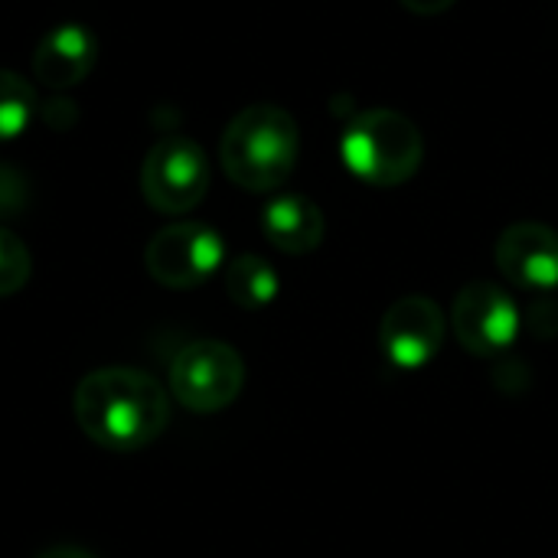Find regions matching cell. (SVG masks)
<instances>
[{
	"mask_svg": "<svg viewBox=\"0 0 558 558\" xmlns=\"http://www.w3.org/2000/svg\"><path fill=\"white\" fill-rule=\"evenodd\" d=\"M209 190V160L190 137H160L141 167V193L150 209L163 216L190 213Z\"/></svg>",
	"mask_w": 558,
	"mask_h": 558,
	"instance_id": "cell-5",
	"label": "cell"
},
{
	"mask_svg": "<svg viewBox=\"0 0 558 558\" xmlns=\"http://www.w3.org/2000/svg\"><path fill=\"white\" fill-rule=\"evenodd\" d=\"M497 268L510 284L533 294L558 288V232L543 222H513L500 232L494 248Z\"/></svg>",
	"mask_w": 558,
	"mask_h": 558,
	"instance_id": "cell-9",
	"label": "cell"
},
{
	"mask_svg": "<svg viewBox=\"0 0 558 558\" xmlns=\"http://www.w3.org/2000/svg\"><path fill=\"white\" fill-rule=\"evenodd\" d=\"M245 389V360L222 340H193L170 363L173 399L199 415L229 409Z\"/></svg>",
	"mask_w": 558,
	"mask_h": 558,
	"instance_id": "cell-4",
	"label": "cell"
},
{
	"mask_svg": "<svg viewBox=\"0 0 558 558\" xmlns=\"http://www.w3.org/2000/svg\"><path fill=\"white\" fill-rule=\"evenodd\" d=\"M33 262H29V248L23 245L20 235H13L10 229H0V298L16 294L26 281H29Z\"/></svg>",
	"mask_w": 558,
	"mask_h": 558,
	"instance_id": "cell-14",
	"label": "cell"
},
{
	"mask_svg": "<svg viewBox=\"0 0 558 558\" xmlns=\"http://www.w3.org/2000/svg\"><path fill=\"white\" fill-rule=\"evenodd\" d=\"M72 415L88 441L111 454L147 448L170 425V396L144 369L101 366L78 379Z\"/></svg>",
	"mask_w": 558,
	"mask_h": 558,
	"instance_id": "cell-1",
	"label": "cell"
},
{
	"mask_svg": "<svg viewBox=\"0 0 558 558\" xmlns=\"http://www.w3.org/2000/svg\"><path fill=\"white\" fill-rule=\"evenodd\" d=\"M36 92L26 78H20L10 69H0V141L16 137L26 131L33 111H36Z\"/></svg>",
	"mask_w": 558,
	"mask_h": 558,
	"instance_id": "cell-13",
	"label": "cell"
},
{
	"mask_svg": "<svg viewBox=\"0 0 558 558\" xmlns=\"http://www.w3.org/2000/svg\"><path fill=\"white\" fill-rule=\"evenodd\" d=\"M98 59V39L82 23H59L33 52V75L56 92L78 85Z\"/></svg>",
	"mask_w": 558,
	"mask_h": 558,
	"instance_id": "cell-10",
	"label": "cell"
},
{
	"mask_svg": "<svg viewBox=\"0 0 558 558\" xmlns=\"http://www.w3.org/2000/svg\"><path fill=\"white\" fill-rule=\"evenodd\" d=\"M26 206V180L13 167L0 163V216H16Z\"/></svg>",
	"mask_w": 558,
	"mask_h": 558,
	"instance_id": "cell-15",
	"label": "cell"
},
{
	"mask_svg": "<svg viewBox=\"0 0 558 558\" xmlns=\"http://www.w3.org/2000/svg\"><path fill=\"white\" fill-rule=\"evenodd\" d=\"M39 111H43V118H46L52 128H59V131L72 128L75 118H78V111H75V105H72L69 98H49V105H43Z\"/></svg>",
	"mask_w": 558,
	"mask_h": 558,
	"instance_id": "cell-16",
	"label": "cell"
},
{
	"mask_svg": "<svg viewBox=\"0 0 558 558\" xmlns=\"http://www.w3.org/2000/svg\"><path fill=\"white\" fill-rule=\"evenodd\" d=\"M222 258H226L222 235L203 222L163 226L144 248L147 275L173 291L199 288L222 268Z\"/></svg>",
	"mask_w": 558,
	"mask_h": 558,
	"instance_id": "cell-6",
	"label": "cell"
},
{
	"mask_svg": "<svg viewBox=\"0 0 558 558\" xmlns=\"http://www.w3.org/2000/svg\"><path fill=\"white\" fill-rule=\"evenodd\" d=\"M343 167L369 186H402L409 183L425 157L422 131L412 118L392 108L360 111L340 137Z\"/></svg>",
	"mask_w": 558,
	"mask_h": 558,
	"instance_id": "cell-3",
	"label": "cell"
},
{
	"mask_svg": "<svg viewBox=\"0 0 558 558\" xmlns=\"http://www.w3.org/2000/svg\"><path fill=\"white\" fill-rule=\"evenodd\" d=\"M262 232L284 255H311L320 248L327 222L314 199L301 193H284L262 209Z\"/></svg>",
	"mask_w": 558,
	"mask_h": 558,
	"instance_id": "cell-11",
	"label": "cell"
},
{
	"mask_svg": "<svg viewBox=\"0 0 558 558\" xmlns=\"http://www.w3.org/2000/svg\"><path fill=\"white\" fill-rule=\"evenodd\" d=\"M520 307L494 281H468L451 307L454 340L471 356H500L520 337Z\"/></svg>",
	"mask_w": 558,
	"mask_h": 558,
	"instance_id": "cell-7",
	"label": "cell"
},
{
	"mask_svg": "<svg viewBox=\"0 0 558 558\" xmlns=\"http://www.w3.org/2000/svg\"><path fill=\"white\" fill-rule=\"evenodd\" d=\"M36 558H95V556H92V553H85V549H78V546H52V549L39 553Z\"/></svg>",
	"mask_w": 558,
	"mask_h": 558,
	"instance_id": "cell-18",
	"label": "cell"
},
{
	"mask_svg": "<svg viewBox=\"0 0 558 558\" xmlns=\"http://www.w3.org/2000/svg\"><path fill=\"white\" fill-rule=\"evenodd\" d=\"M298 154V121L271 101L242 108L219 141V160L226 177L248 193L278 190L294 173Z\"/></svg>",
	"mask_w": 558,
	"mask_h": 558,
	"instance_id": "cell-2",
	"label": "cell"
},
{
	"mask_svg": "<svg viewBox=\"0 0 558 558\" xmlns=\"http://www.w3.org/2000/svg\"><path fill=\"white\" fill-rule=\"evenodd\" d=\"M399 3L418 16H435V13H445L454 0H399Z\"/></svg>",
	"mask_w": 558,
	"mask_h": 558,
	"instance_id": "cell-17",
	"label": "cell"
},
{
	"mask_svg": "<svg viewBox=\"0 0 558 558\" xmlns=\"http://www.w3.org/2000/svg\"><path fill=\"white\" fill-rule=\"evenodd\" d=\"M448 337V317L438 301L425 294L399 298L379 324V347L396 369H422L428 366Z\"/></svg>",
	"mask_w": 558,
	"mask_h": 558,
	"instance_id": "cell-8",
	"label": "cell"
},
{
	"mask_svg": "<svg viewBox=\"0 0 558 558\" xmlns=\"http://www.w3.org/2000/svg\"><path fill=\"white\" fill-rule=\"evenodd\" d=\"M281 291L278 271L258 258V255H239L226 268V294L242 311H262L268 307Z\"/></svg>",
	"mask_w": 558,
	"mask_h": 558,
	"instance_id": "cell-12",
	"label": "cell"
}]
</instances>
